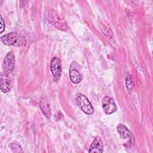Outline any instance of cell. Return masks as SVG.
<instances>
[{"mask_svg":"<svg viewBox=\"0 0 153 153\" xmlns=\"http://www.w3.org/2000/svg\"><path fill=\"white\" fill-rule=\"evenodd\" d=\"M117 131L121 137L124 139H128V142L131 144L134 142V138L131 131L127 128L126 126L122 124H119L117 126Z\"/></svg>","mask_w":153,"mask_h":153,"instance_id":"cell-7","label":"cell"},{"mask_svg":"<svg viewBox=\"0 0 153 153\" xmlns=\"http://www.w3.org/2000/svg\"><path fill=\"white\" fill-rule=\"evenodd\" d=\"M1 42L7 45H13L16 47L23 46L26 44L25 38L16 32H10L1 37Z\"/></svg>","mask_w":153,"mask_h":153,"instance_id":"cell-2","label":"cell"},{"mask_svg":"<svg viewBox=\"0 0 153 153\" xmlns=\"http://www.w3.org/2000/svg\"><path fill=\"white\" fill-rule=\"evenodd\" d=\"M103 144L102 139L99 137H96L91 144L89 148V152L101 153L103 152Z\"/></svg>","mask_w":153,"mask_h":153,"instance_id":"cell-10","label":"cell"},{"mask_svg":"<svg viewBox=\"0 0 153 153\" xmlns=\"http://www.w3.org/2000/svg\"><path fill=\"white\" fill-rule=\"evenodd\" d=\"M0 16H1V33H2L5 30V22L2 19V15H1Z\"/></svg>","mask_w":153,"mask_h":153,"instance_id":"cell-15","label":"cell"},{"mask_svg":"<svg viewBox=\"0 0 153 153\" xmlns=\"http://www.w3.org/2000/svg\"><path fill=\"white\" fill-rule=\"evenodd\" d=\"M69 74L70 79L74 84H79L82 81V76L81 75V74L77 68L74 66L73 64H71V65Z\"/></svg>","mask_w":153,"mask_h":153,"instance_id":"cell-9","label":"cell"},{"mask_svg":"<svg viewBox=\"0 0 153 153\" xmlns=\"http://www.w3.org/2000/svg\"><path fill=\"white\" fill-rule=\"evenodd\" d=\"M40 108L42 112V114L44 115V116L47 118H50L51 115V111H50V107L49 105V103L48 100L46 98H43L40 101Z\"/></svg>","mask_w":153,"mask_h":153,"instance_id":"cell-11","label":"cell"},{"mask_svg":"<svg viewBox=\"0 0 153 153\" xmlns=\"http://www.w3.org/2000/svg\"><path fill=\"white\" fill-rule=\"evenodd\" d=\"M9 147L11 150L14 152H21L22 149L20 145L17 142H13L9 145Z\"/></svg>","mask_w":153,"mask_h":153,"instance_id":"cell-12","label":"cell"},{"mask_svg":"<svg viewBox=\"0 0 153 153\" xmlns=\"http://www.w3.org/2000/svg\"><path fill=\"white\" fill-rule=\"evenodd\" d=\"M126 85L128 91H131L133 88V82L130 75L128 74L126 78Z\"/></svg>","mask_w":153,"mask_h":153,"instance_id":"cell-13","label":"cell"},{"mask_svg":"<svg viewBox=\"0 0 153 153\" xmlns=\"http://www.w3.org/2000/svg\"><path fill=\"white\" fill-rule=\"evenodd\" d=\"M15 68V56L12 51L8 52L2 62V69L6 74L8 75L13 72Z\"/></svg>","mask_w":153,"mask_h":153,"instance_id":"cell-4","label":"cell"},{"mask_svg":"<svg viewBox=\"0 0 153 153\" xmlns=\"http://www.w3.org/2000/svg\"><path fill=\"white\" fill-rule=\"evenodd\" d=\"M45 17L47 22L58 29L66 31L68 29L67 22L54 10H47L45 13Z\"/></svg>","mask_w":153,"mask_h":153,"instance_id":"cell-1","label":"cell"},{"mask_svg":"<svg viewBox=\"0 0 153 153\" xmlns=\"http://www.w3.org/2000/svg\"><path fill=\"white\" fill-rule=\"evenodd\" d=\"M102 32L103 33V34L105 35V36H106L107 38H108V35H109V38H111V36H110V35H112V32H111V29H107L106 28V27H102Z\"/></svg>","mask_w":153,"mask_h":153,"instance_id":"cell-14","label":"cell"},{"mask_svg":"<svg viewBox=\"0 0 153 153\" xmlns=\"http://www.w3.org/2000/svg\"><path fill=\"white\" fill-rule=\"evenodd\" d=\"M102 106L103 112L107 115H110L117 111V106L114 100L109 96H105L103 98Z\"/></svg>","mask_w":153,"mask_h":153,"instance_id":"cell-6","label":"cell"},{"mask_svg":"<svg viewBox=\"0 0 153 153\" xmlns=\"http://www.w3.org/2000/svg\"><path fill=\"white\" fill-rule=\"evenodd\" d=\"M76 103L78 107L87 115H91L94 112V109L88 98L81 93H78L76 96Z\"/></svg>","mask_w":153,"mask_h":153,"instance_id":"cell-3","label":"cell"},{"mask_svg":"<svg viewBox=\"0 0 153 153\" xmlns=\"http://www.w3.org/2000/svg\"><path fill=\"white\" fill-rule=\"evenodd\" d=\"M50 70L54 77V80L58 81L62 75V68L60 59L57 57H54L50 62Z\"/></svg>","mask_w":153,"mask_h":153,"instance_id":"cell-5","label":"cell"},{"mask_svg":"<svg viewBox=\"0 0 153 153\" xmlns=\"http://www.w3.org/2000/svg\"><path fill=\"white\" fill-rule=\"evenodd\" d=\"M12 88V82L5 73L1 74V90L2 92L7 93Z\"/></svg>","mask_w":153,"mask_h":153,"instance_id":"cell-8","label":"cell"}]
</instances>
